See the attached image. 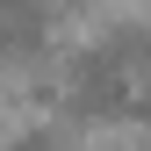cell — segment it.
Returning a JSON list of instances; mask_svg holds the SVG:
<instances>
[{
  "mask_svg": "<svg viewBox=\"0 0 151 151\" xmlns=\"http://www.w3.org/2000/svg\"><path fill=\"white\" fill-rule=\"evenodd\" d=\"M7 151H72V144H65V129H58V122H36V129H22Z\"/></svg>",
  "mask_w": 151,
  "mask_h": 151,
  "instance_id": "cell-1",
  "label": "cell"
}]
</instances>
